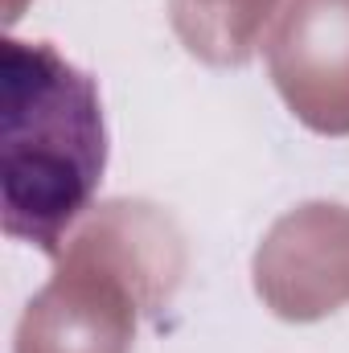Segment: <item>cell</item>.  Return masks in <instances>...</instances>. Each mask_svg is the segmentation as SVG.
<instances>
[{"label":"cell","mask_w":349,"mask_h":353,"mask_svg":"<svg viewBox=\"0 0 349 353\" xmlns=\"http://www.w3.org/2000/svg\"><path fill=\"white\" fill-rule=\"evenodd\" d=\"M107 173L94 79L54 46L8 37L0 50V222L8 239L58 251Z\"/></svg>","instance_id":"1"}]
</instances>
